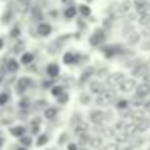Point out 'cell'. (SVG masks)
Returning a JSON list of instances; mask_svg holds the SVG:
<instances>
[{
  "label": "cell",
  "instance_id": "obj_1",
  "mask_svg": "<svg viewBox=\"0 0 150 150\" xmlns=\"http://www.w3.org/2000/svg\"><path fill=\"white\" fill-rule=\"evenodd\" d=\"M115 99H117L115 90H111V88H104L101 94H97V97H96V104H97L99 108H106V106H110L111 103H115Z\"/></svg>",
  "mask_w": 150,
  "mask_h": 150
},
{
  "label": "cell",
  "instance_id": "obj_2",
  "mask_svg": "<svg viewBox=\"0 0 150 150\" xmlns=\"http://www.w3.org/2000/svg\"><path fill=\"white\" fill-rule=\"evenodd\" d=\"M104 41H106V32H104L103 28H97V30L90 35V39H88L90 46H94V48L103 46V44H104Z\"/></svg>",
  "mask_w": 150,
  "mask_h": 150
},
{
  "label": "cell",
  "instance_id": "obj_3",
  "mask_svg": "<svg viewBox=\"0 0 150 150\" xmlns=\"http://www.w3.org/2000/svg\"><path fill=\"white\" fill-rule=\"evenodd\" d=\"M124 80H125V74H124V72L108 74V78H106V87H108V88H115V87H118Z\"/></svg>",
  "mask_w": 150,
  "mask_h": 150
},
{
  "label": "cell",
  "instance_id": "obj_4",
  "mask_svg": "<svg viewBox=\"0 0 150 150\" xmlns=\"http://www.w3.org/2000/svg\"><path fill=\"white\" fill-rule=\"evenodd\" d=\"M51 32H53V27L48 21H39L35 25V35L37 37H50Z\"/></svg>",
  "mask_w": 150,
  "mask_h": 150
},
{
  "label": "cell",
  "instance_id": "obj_5",
  "mask_svg": "<svg viewBox=\"0 0 150 150\" xmlns=\"http://www.w3.org/2000/svg\"><path fill=\"white\" fill-rule=\"evenodd\" d=\"M103 53L106 58H113L117 55H122L124 53V48L120 44H110V46H103Z\"/></svg>",
  "mask_w": 150,
  "mask_h": 150
},
{
  "label": "cell",
  "instance_id": "obj_6",
  "mask_svg": "<svg viewBox=\"0 0 150 150\" xmlns=\"http://www.w3.org/2000/svg\"><path fill=\"white\" fill-rule=\"evenodd\" d=\"M88 118H90V122L92 124H96V125H103L104 122H106V111H103V110H92L90 111V115H88Z\"/></svg>",
  "mask_w": 150,
  "mask_h": 150
},
{
  "label": "cell",
  "instance_id": "obj_7",
  "mask_svg": "<svg viewBox=\"0 0 150 150\" xmlns=\"http://www.w3.org/2000/svg\"><path fill=\"white\" fill-rule=\"evenodd\" d=\"M34 87V80L32 78H21L20 81H18V85H16V92L21 96V94H25L28 88H32Z\"/></svg>",
  "mask_w": 150,
  "mask_h": 150
},
{
  "label": "cell",
  "instance_id": "obj_8",
  "mask_svg": "<svg viewBox=\"0 0 150 150\" xmlns=\"http://www.w3.org/2000/svg\"><path fill=\"white\" fill-rule=\"evenodd\" d=\"M136 80L134 78H125L120 85H118V88H120V92H124V94H129V92H134V88H136Z\"/></svg>",
  "mask_w": 150,
  "mask_h": 150
},
{
  "label": "cell",
  "instance_id": "obj_9",
  "mask_svg": "<svg viewBox=\"0 0 150 150\" xmlns=\"http://www.w3.org/2000/svg\"><path fill=\"white\" fill-rule=\"evenodd\" d=\"M134 92H136V96H138V97L146 99V97L150 96V83H145V81L138 83V85H136V88H134Z\"/></svg>",
  "mask_w": 150,
  "mask_h": 150
},
{
  "label": "cell",
  "instance_id": "obj_10",
  "mask_svg": "<svg viewBox=\"0 0 150 150\" xmlns=\"http://www.w3.org/2000/svg\"><path fill=\"white\" fill-rule=\"evenodd\" d=\"M134 11L138 14L150 13V2H148V0H134Z\"/></svg>",
  "mask_w": 150,
  "mask_h": 150
},
{
  "label": "cell",
  "instance_id": "obj_11",
  "mask_svg": "<svg viewBox=\"0 0 150 150\" xmlns=\"http://www.w3.org/2000/svg\"><path fill=\"white\" fill-rule=\"evenodd\" d=\"M80 60H81V55L76 53V51H67V53H64V64H67V65H74V64H78Z\"/></svg>",
  "mask_w": 150,
  "mask_h": 150
},
{
  "label": "cell",
  "instance_id": "obj_12",
  "mask_svg": "<svg viewBox=\"0 0 150 150\" xmlns=\"http://www.w3.org/2000/svg\"><path fill=\"white\" fill-rule=\"evenodd\" d=\"M146 72H148V64H145V62L134 64V67H132V76L134 78H141L143 74H146Z\"/></svg>",
  "mask_w": 150,
  "mask_h": 150
},
{
  "label": "cell",
  "instance_id": "obj_13",
  "mask_svg": "<svg viewBox=\"0 0 150 150\" xmlns=\"http://www.w3.org/2000/svg\"><path fill=\"white\" fill-rule=\"evenodd\" d=\"M106 87H104V83L101 81V80H90L88 81V90H90V94H101L103 90H104Z\"/></svg>",
  "mask_w": 150,
  "mask_h": 150
},
{
  "label": "cell",
  "instance_id": "obj_14",
  "mask_svg": "<svg viewBox=\"0 0 150 150\" xmlns=\"http://www.w3.org/2000/svg\"><path fill=\"white\" fill-rule=\"evenodd\" d=\"M20 65H21V64H20V60H16V58H7V60H6V64H4L6 71H7V72H11V74L18 72Z\"/></svg>",
  "mask_w": 150,
  "mask_h": 150
},
{
  "label": "cell",
  "instance_id": "obj_15",
  "mask_svg": "<svg viewBox=\"0 0 150 150\" xmlns=\"http://www.w3.org/2000/svg\"><path fill=\"white\" fill-rule=\"evenodd\" d=\"M64 18L65 20H74L78 16V7L76 6H72V4H69V6H65V9H64Z\"/></svg>",
  "mask_w": 150,
  "mask_h": 150
},
{
  "label": "cell",
  "instance_id": "obj_16",
  "mask_svg": "<svg viewBox=\"0 0 150 150\" xmlns=\"http://www.w3.org/2000/svg\"><path fill=\"white\" fill-rule=\"evenodd\" d=\"M46 74H48V78H57L58 74H60V65L57 62H51L46 65Z\"/></svg>",
  "mask_w": 150,
  "mask_h": 150
},
{
  "label": "cell",
  "instance_id": "obj_17",
  "mask_svg": "<svg viewBox=\"0 0 150 150\" xmlns=\"http://www.w3.org/2000/svg\"><path fill=\"white\" fill-rule=\"evenodd\" d=\"M148 125H150V120H148L146 117H141V118L134 120V129H136V131H146Z\"/></svg>",
  "mask_w": 150,
  "mask_h": 150
},
{
  "label": "cell",
  "instance_id": "obj_18",
  "mask_svg": "<svg viewBox=\"0 0 150 150\" xmlns=\"http://www.w3.org/2000/svg\"><path fill=\"white\" fill-rule=\"evenodd\" d=\"M9 134L14 136V138H20V136L27 134V127L25 125H11L9 127Z\"/></svg>",
  "mask_w": 150,
  "mask_h": 150
},
{
  "label": "cell",
  "instance_id": "obj_19",
  "mask_svg": "<svg viewBox=\"0 0 150 150\" xmlns=\"http://www.w3.org/2000/svg\"><path fill=\"white\" fill-rule=\"evenodd\" d=\"M34 60H35V55H34V53L23 51V53H21V58H20V64H21V65H32Z\"/></svg>",
  "mask_w": 150,
  "mask_h": 150
},
{
  "label": "cell",
  "instance_id": "obj_20",
  "mask_svg": "<svg viewBox=\"0 0 150 150\" xmlns=\"http://www.w3.org/2000/svg\"><path fill=\"white\" fill-rule=\"evenodd\" d=\"M139 41H141V34H138V32H134V30L127 34V44H129V46H134V44H138Z\"/></svg>",
  "mask_w": 150,
  "mask_h": 150
},
{
  "label": "cell",
  "instance_id": "obj_21",
  "mask_svg": "<svg viewBox=\"0 0 150 150\" xmlns=\"http://www.w3.org/2000/svg\"><path fill=\"white\" fill-rule=\"evenodd\" d=\"M57 115H58V108H57V106H46V110H44V118L53 120Z\"/></svg>",
  "mask_w": 150,
  "mask_h": 150
},
{
  "label": "cell",
  "instance_id": "obj_22",
  "mask_svg": "<svg viewBox=\"0 0 150 150\" xmlns=\"http://www.w3.org/2000/svg\"><path fill=\"white\" fill-rule=\"evenodd\" d=\"M94 69L92 67H87V71H83V74H81V78H80V83H88L90 81V78L94 76Z\"/></svg>",
  "mask_w": 150,
  "mask_h": 150
},
{
  "label": "cell",
  "instance_id": "obj_23",
  "mask_svg": "<svg viewBox=\"0 0 150 150\" xmlns=\"http://www.w3.org/2000/svg\"><path fill=\"white\" fill-rule=\"evenodd\" d=\"M76 7H78V14H80V16H83V18H90L92 11H90V7H88V6L81 4V6H76Z\"/></svg>",
  "mask_w": 150,
  "mask_h": 150
},
{
  "label": "cell",
  "instance_id": "obj_24",
  "mask_svg": "<svg viewBox=\"0 0 150 150\" xmlns=\"http://www.w3.org/2000/svg\"><path fill=\"white\" fill-rule=\"evenodd\" d=\"M143 103H145V99H143V97H138V96H134V97H131V101H129V106H132V108H141V106H143Z\"/></svg>",
  "mask_w": 150,
  "mask_h": 150
},
{
  "label": "cell",
  "instance_id": "obj_25",
  "mask_svg": "<svg viewBox=\"0 0 150 150\" xmlns=\"http://www.w3.org/2000/svg\"><path fill=\"white\" fill-rule=\"evenodd\" d=\"M18 139H20V145H23V146H27V148L32 146V143H34V141H32V136H28V134H23V136H20Z\"/></svg>",
  "mask_w": 150,
  "mask_h": 150
},
{
  "label": "cell",
  "instance_id": "obj_26",
  "mask_svg": "<svg viewBox=\"0 0 150 150\" xmlns=\"http://www.w3.org/2000/svg\"><path fill=\"white\" fill-rule=\"evenodd\" d=\"M139 18H138V21H139V25L141 27H148L150 25V13H145V14H138Z\"/></svg>",
  "mask_w": 150,
  "mask_h": 150
},
{
  "label": "cell",
  "instance_id": "obj_27",
  "mask_svg": "<svg viewBox=\"0 0 150 150\" xmlns=\"http://www.w3.org/2000/svg\"><path fill=\"white\" fill-rule=\"evenodd\" d=\"M131 7H132L131 2H122V4L118 6V13H120V14H127V13L131 11Z\"/></svg>",
  "mask_w": 150,
  "mask_h": 150
},
{
  "label": "cell",
  "instance_id": "obj_28",
  "mask_svg": "<svg viewBox=\"0 0 150 150\" xmlns=\"http://www.w3.org/2000/svg\"><path fill=\"white\" fill-rule=\"evenodd\" d=\"M9 103V92H0V106H6Z\"/></svg>",
  "mask_w": 150,
  "mask_h": 150
},
{
  "label": "cell",
  "instance_id": "obj_29",
  "mask_svg": "<svg viewBox=\"0 0 150 150\" xmlns=\"http://www.w3.org/2000/svg\"><path fill=\"white\" fill-rule=\"evenodd\" d=\"M129 108V101L125 99V101H117V110H120V111H124V110H127Z\"/></svg>",
  "mask_w": 150,
  "mask_h": 150
},
{
  "label": "cell",
  "instance_id": "obj_30",
  "mask_svg": "<svg viewBox=\"0 0 150 150\" xmlns=\"http://www.w3.org/2000/svg\"><path fill=\"white\" fill-rule=\"evenodd\" d=\"M46 143H48V134H41V136L37 138V141H35L37 146H42V145H46Z\"/></svg>",
  "mask_w": 150,
  "mask_h": 150
},
{
  "label": "cell",
  "instance_id": "obj_31",
  "mask_svg": "<svg viewBox=\"0 0 150 150\" xmlns=\"http://www.w3.org/2000/svg\"><path fill=\"white\" fill-rule=\"evenodd\" d=\"M11 18H13V11L9 9V11H6V13H4V16H2V23H9V21H11Z\"/></svg>",
  "mask_w": 150,
  "mask_h": 150
},
{
  "label": "cell",
  "instance_id": "obj_32",
  "mask_svg": "<svg viewBox=\"0 0 150 150\" xmlns=\"http://www.w3.org/2000/svg\"><path fill=\"white\" fill-rule=\"evenodd\" d=\"M62 92H64V87H60V85H57V87H51V94H53L55 97H58Z\"/></svg>",
  "mask_w": 150,
  "mask_h": 150
},
{
  "label": "cell",
  "instance_id": "obj_33",
  "mask_svg": "<svg viewBox=\"0 0 150 150\" xmlns=\"http://www.w3.org/2000/svg\"><path fill=\"white\" fill-rule=\"evenodd\" d=\"M80 103L81 104H88L90 103V94H81L80 96Z\"/></svg>",
  "mask_w": 150,
  "mask_h": 150
},
{
  "label": "cell",
  "instance_id": "obj_34",
  "mask_svg": "<svg viewBox=\"0 0 150 150\" xmlns=\"http://www.w3.org/2000/svg\"><path fill=\"white\" fill-rule=\"evenodd\" d=\"M67 97H69V96H67V92L64 90V92H62V94L58 96V103H62V104H65V103H67Z\"/></svg>",
  "mask_w": 150,
  "mask_h": 150
},
{
  "label": "cell",
  "instance_id": "obj_35",
  "mask_svg": "<svg viewBox=\"0 0 150 150\" xmlns=\"http://www.w3.org/2000/svg\"><path fill=\"white\" fill-rule=\"evenodd\" d=\"M23 46H25V44H23L21 41H18V42L14 44V50H13V51H14V53H18V51H23Z\"/></svg>",
  "mask_w": 150,
  "mask_h": 150
},
{
  "label": "cell",
  "instance_id": "obj_36",
  "mask_svg": "<svg viewBox=\"0 0 150 150\" xmlns=\"http://www.w3.org/2000/svg\"><path fill=\"white\" fill-rule=\"evenodd\" d=\"M103 150H118V145L117 143H110V145L103 146Z\"/></svg>",
  "mask_w": 150,
  "mask_h": 150
},
{
  "label": "cell",
  "instance_id": "obj_37",
  "mask_svg": "<svg viewBox=\"0 0 150 150\" xmlns=\"http://www.w3.org/2000/svg\"><path fill=\"white\" fill-rule=\"evenodd\" d=\"M145 111H150V99H145V103H143V106H141Z\"/></svg>",
  "mask_w": 150,
  "mask_h": 150
},
{
  "label": "cell",
  "instance_id": "obj_38",
  "mask_svg": "<svg viewBox=\"0 0 150 150\" xmlns=\"http://www.w3.org/2000/svg\"><path fill=\"white\" fill-rule=\"evenodd\" d=\"M80 146H78V143H69L67 145V150H78Z\"/></svg>",
  "mask_w": 150,
  "mask_h": 150
},
{
  "label": "cell",
  "instance_id": "obj_39",
  "mask_svg": "<svg viewBox=\"0 0 150 150\" xmlns=\"http://www.w3.org/2000/svg\"><path fill=\"white\" fill-rule=\"evenodd\" d=\"M141 48L143 50H150V39H146L145 42H141Z\"/></svg>",
  "mask_w": 150,
  "mask_h": 150
},
{
  "label": "cell",
  "instance_id": "obj_40",
  "mask_svg": "<svg viewBox=\"0 0 150 150\" xmlns=\"http://www.w3.org/2000/svg\"><path fill=\"white\" fill-rule=\"evenodd\" d=\"M13 37H18L20 35V28H13V34H11Z\"/></svg>",
  "mask_w": 150,
  "mask_h": 150
},
{
  "label": "cell",
  "instance_id": "obj_41",
  "mask_svg": "<svg viewBox=\"0 0 150 150\" xmlns=\"http://www.w3.org/2000/svg\"><path fill=\"white\" fill-rule=\"evenodd\" d=\"M4 46H6V41H4V37H0V50H4Z\"/></svg>",
  "mask_w": 150,
  "mask_h": 150
},
{
  "label": "cell",
  "instance_id": "obj_42",
  "mask_svg": "<svg viewBox=\"0 0 150 150\" xmlns=\"http://www.w3.org/2000/svg\"><path fill=\"white\" fill-rule=\"evenodd\" d=\"M65 141H67V134H62L60 136V143H65Z\"/></svg>",
  "mask_w": 150,
  "mask_h": 150
},
{
  "label": "cell",
  "instance_id": "obj_43",
  "mask_svg": "<svg viewBox=\"0 0 150 150\" xmlns=\"http://www.w3.org/2000/svg\"><path fill=\"white\" fill-rule=\"evenodd\" d=\"M4 143H6V139H4L2 136H0V148H2V146H4Z\"/></svg>",
  "mask_w": 150,
  "mask_h": 150
},
{
  "label": "cell",
  "instance_id": "obj_44",
  "mask_svg": "<svg viewBox=\"0 0 150 150\" xmlns=\"http://www.w3.org/2000/svg\"><path fill=\"white\" fill-rule=\"evenodd\" d=\"M16 150H28L27 146H23V145H20V146H16Z\"/></svg>",
  "mask_w": 150,
  "mask_h": 150
},
{
  "label": "cell",
  "instance_id": "obj_45",
  "mask_svg": "<svg viewBox=\"0 0 150 150\" xmlns=\"http://www.w3.org/2000/svg\"><path fill=\"white\" fill-rule=\"evenodd\" d=\"M87 2H94V0H87Z\"/></svg>",
  "mask_w": 150,
  "mask_h": 150
},
{
  "label": "cell",
  "instance_id": "obj_46",
  "mask_svg": "<svg viewBox=\"0 0 150 150\" xmlns=\"http://www.w3.org/2000/svg\"><path fill=\"white\" fill-rule=\"evenodd\" d=\"M78 150H83V148H78Z\"/></svg>",
  "mask_w": 150,
  "mask_h": 150
}]
</instances>
